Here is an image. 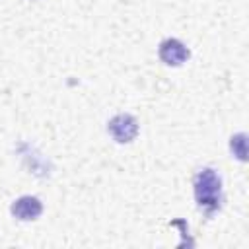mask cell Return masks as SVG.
I'll return each instance as SVG.
<instances>
[{"label": "cell", "mask_w": 249, "mask_h": 249, "mask_svg": "<svg viewBox=\"0 0 249 249\" xmlns=\"http://www.w3.org/2000/svg\"><path fill=\"white\" fill-rule=\"evenodd\" d=\"M41 210L43 206L35 196H21L12 204V214L19 220H35L41 214Z\"/></svg>", "instance_id": "277c9868"}, {"label": "cell", "mask_w": 249, "mask_h": 249, "mask_svg": "<svg viewBox=\"0 0 249 249\" xmlns=\"http://www.w3.org/2000/svg\"><path fill=\"white\" fill-rule=\"evenodd\" d=\"M160 58L165 62V64H183L187 58H189V51L183 43H179L177 39H167L160 45Z\"/></svg>", "instance_id": "3957f363"}, {"label": "cell", "mask_w": 249, "mask_h": 249, "mask_svg": "<svg viewBox=\"0 0 249 249\" xmlns=\"http://www.w3.org/2000/svg\"><path fill=\"white\" fill-rule=\"evenodd\" d=\"M220 177L214 169H202L195 179V196L206 212H212L220 204Z\"/></svg>", "instance_id": "6da1fadb"}, {"label": "cell", "mask_w": 249, "mask_h": 249, "mask_svg": "<svg viewBox=\"0 0 249 249\" xmlns=\"http://www.w3.org/2000/svg\"><path fill=\"white\" fill-rule=\"evenodd\" d=\"M109 132L117 142H130L138 132L136 119L130 115H117L109 123Z\"/></svg>", "instance_id": "7a4b0ae2"}, {"label": "cell", "mask_w": 249, "mask_h": 249, "mask_svg": "<svg viewBox=\"0 0 249 249\" xmlns=\"http://www.w3.org/2000/svg\"><path fill=\"white\" fill-rule=\"evenodd\" d=\"M231 150H235V156L239 160H245V134H237L231 138Z\"/></svg>", "instance_id": "5b68a950"}]
</instances>
